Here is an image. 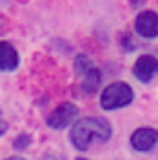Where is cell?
Listing matches in <instances>:
<instances>
[{"mask_svg": "<svg viewBox=\"0 0 158 160\" xmlns=\"http://www.w3.org/2000/svg\"><path fill=\"white\" fill-rule=\"evenodd\" d=\"M134 28H136V32L141 38H147V39L156 38L158 36V15L155 11H141L136 17Z\"/></svg>", "mask_w": 158, "mask_h": 160, "instance_id": "5", "label": "cell"}, {"mask_svg": "<svg viewBox=\"0 0 158 160\" xmlns=\"http://www.w3.org/2000/svg\"><path fill=\"white\" fill-rule=\"evenodd\" d=\"M158 73V60L151 54H143L136 60V65H134V75L136 78L143 84L151 82V80L156 77Z\"/></svg>", "mask_w": 158, "mask_h": 160, "instance_id": "4", "label": "cell"}, {"mask_svg": "<svg viewBox=\"0 0 158 160\" xmlns=\"http://www.w3.org/2000/svg\"><path fill=\"white\" fill-rule=\"evenodd\" d=\"M6 160H26L24 157H11V158H6Z\"/></svg>", "mask_w": 158, "mask_h": 160, "instance_id": "13", "label": "cell"}, {"mask_svg": "<svg viewBox=\"0 0 158 160\" xmlns=\"http://www.w3.org/2000/svg\"><path fill=\"white\" fill-rule=\"evenodd\" d=\"M78 116V108L73 104V102H63L60 104L56 110H52L47 118V125L50 128H56V130H62L65 127H69L73 121L77 119Z\"/></svg>", "mask_w": 158, "mask_h": 160, "instance_id": "3", "label": "cell"}, {"mask_svg": "<svg viewBox=\"0 0 158 160\" xmlns=\"http://www.w3.org/2000/svg\"><path fill=\"white\" fill-rule=\"evenodd\" d=\"M6 132H7V123L0 118V136H2V134H6Z\"/></svg>", "mask_w": 158, "mask_h": 160, "instance_id": "12", "label": "cell"}, {"mask_svg": "<svg viewBox=\"0 0 158 160\" xmlns=\"http://www.w3.org/2000/svg\"><path fill=\"white\" fill-rule=\"evenodd\" d=\"M134 99L132 88L125 82H114L106 86V89L101 95V106L102 110H117L126 104H130Z\"/></svg>", "mask_w": 158, "mask_h": 160, "instance_id": "2", "label": "cell"}, {"mask_svg": "<svg viewBox=\"0 0 158 160\" xmlns=\"http://www.w3.org/2000/svg\"><path fill=\"white\" fill-rule=\"evenodd\" d=\"M19 65V54L7 41H0V71H15Z\"/></svg>", "mask_w": 158, "mask_h": 160, "instance_id": "7", "label": "cell"}, {"mask_svg": "<svg viewBox=\"0 0 158 160\" xmlns=\"http://www.w3.org/2000/svg\"><path fill=\"white\" fill-rule=\"evenodd\" d=\"M158 143V132L153 128H138L130 136V145L136 151H151Z\"/></svg>", "mask_w": 158, "mask_h": 160, "instance_id": "6", "label": "cell"}, {"mask_svg": "<svg viewBox=\"0 0 158 160\" xmlns=\"http://www.w3.org/2000/svg\"><path fill=\"white\" fill-rule=\"evenodd\" d=\"M110 136L112 127L102 118H84L71 128V143L78 151H87L93 142H106Z\"/></svg>", "mask_w": 158, "mask_h": 160, "instance_id": "1", "label": "cell"}, {"mask_svg": "<svg viewBox=\"0 0 158 160\" xmlns=\"http://www.w3.org/2000/svg\"><path fill=\"white\" fill-rule=\"evenodd\" d=\"M77 160H87V158H82V157H80V158H77Z\"/></svg>", "mask_w": 158, "mask_h": 160, "instance_id": "14", "label": "cell"}, {"mask_svg": "<svg viewBox=\"0 0 158 160\" xmlns=\"http://www.w3.org/2000/svg\"><path fill=\"white\" fill-rule=\"evenodd\" d=\"M99 86H101V73H99L95 67H91V69L84 75L82 89H84L86 93H95V91L99 89Z\"/></svg>", "mask_w": 158, "mask_h": 160, "instance_id": "8", "label": "cell"}, {"mask_svg": "<svg viewBox=\"0 0 158 160\" xmlns=\"http://www.w3.org/2000/svg\"><path fill=\"white\" fill-rule=\"evenodd\" d=\"M43 160H63L60 155H56V153H47L45 157H43Z\"/></svg>", "mask_w": 158, "mask_h": 160, "instance_id": "11", "label": "cell"}, {"mask_svg": "<svg viewBox=\"0 0 158 160\" xmlns=\"http://www.w3.org/2000/svg\"><path fill=\"white\" fill-rule=\"evenodd\" d=\"M30 143H32V136H30V134H19V136L15 138V142H13V147H15L17 151H22V149H26Z\"/></svg>", "mask_w": 158, "mask_h": 160, "instance_id": "10", "label": "cell"}, {"mask_svg": "<svg viewBox=\"0 0 158 160\" xmlns=\"http://www.w3.org/2000/svg\"><path fill=\"white\" fill-rule=\"evenodd\" d=\"M89 69H91V60L86 54H78L77 60H75V71L78 75H86Z\"/></svg>", "mask_w": 158, "mask_h": 160, "instance_id": "9", "label": "cell"}]
</instances>
